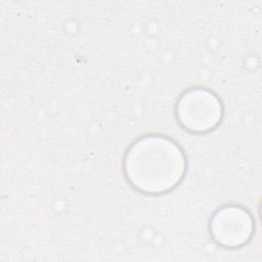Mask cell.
I'll use <instances>...</instances> for the list:
<instances>
[{
  "label": "cell",
  "mask_w": 262,
  "mask_h": 262,
  "mask_svg": "<svg viewBox=\"0 0 262 262\" xmlns=\"http://www.w3.org/2000/svg\"><path fill=\"white\" fill-rule=\"evenodd\" d=\"M129 184L145 194H162L176 187L186 172V159L172 139L150 134L135 140L123 161Z\"/></svg>",
  "instance_id": "1"
},
{
  "label": "cell",
  "mask_w": 262,
  "mask_h": 262,
  "mask_svg": "<svg viewBox=\"0 0 262 262\" xmlns=\"http://www.w3.org/2000/svg\"><path fill=\"white\" fill-rule=\"evenodd\" d=\"M222 114V104L218 96L202 87L184 91L175 104L177 122L186 131L192 133L214 130L220 124Z\"/></svg>",
  "instance_id": "2"
},
{
  "label": "cell",
  "mask_w": 262,
  "mask_h": 262,
  "mask_svg": "<svg viewBox=\"0 0 262 262\" xmlns=\"http://www.w3.org/2000/svg\"><path fill=\"white\" fill-rule=\"evenodd\" d=\"M255 229L252 214L238 205L219 208L211 217L209 231L212 239L220 247L236 249L247 245Z\"/></svg>",
  "instance_id": "3"
}]
</instances>
